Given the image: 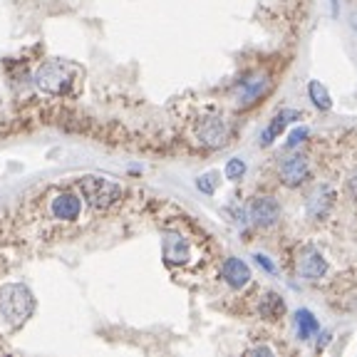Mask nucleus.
Wrapping results in <instances>:
<instances>
[{"label":"nucleus","mask_w":357,"mask_h":357,"mask_svg":"<svg viewBox=\"0 0 357 357\" xmlns=\"http://www.w3.org/2000/svg\"><path fill=\"white\" fill-rule=\"evenodd\" d=\"M307 95H310V102L318 109H323V112H328L330 107H333V100H330V92L325 89V84L323 82H318V79H310L307 82Z\"/></svg>","instance_id":"obj_15"},{"label":"nucleus","mask_w":357,"mask_h":357,"mask_svg":"<svg viewBox=\"0 0 357 357\" xmlns=\"http://www.w3.org/2000/svg\"><path fill=\"white\" fill-rule=\"evenodd\" d=\"M350 194H352V196H355V199H357V174H355V176L350 178Z\"/></svg>","instance_id":"obj_21"},{"label":"nucleus","mask_w":357,"mask_h":357,"mask_svg":"<svg viewBox=\"0 0 357 357\" xmlns=\"http://www.w3.org/2000/svg\"><path fill=\"white\" fill-rule=\"evenodd\" d=\"M221 278L234 290H238V288H243V285H248L251 271H248V266H245L241 258H226L221 266Z\"/></svg>","instance_id":"obj_11"},{"label":"nucleus","mask_w":357,"mask_h":357,"mask_svg":"<svg viewBox=\"0 0 357 357\" xmlns=\"http://www.w3.org/2000/svg\"><path fill=\"white\" fill-rule=\"evenodd\" d=\"M248 213H251V221L256 223V226L268 229V226L278 223L280 206L273 196H256V199L251 201V206H248Z\"/></svg>","instance_id":"obj_7"},{"label":"nucleus","mask_w":357,"mask_h":357,"mask_svg":"<svg viewBox=\"0 0 357 357\" xmlns=\"http://www.w3.org/2000/svg\"><path fill=\"white\" fill-rule=\"evenodd\" d=\"M162 251H164V263L169 268L186 266L191 261V243L186 236L176 234V231H164L162 234Z\"/></svg>","instance_id":"obj_5"},{"label":"nucleus","mask_w":357,"mask_h":357,"mask_svg":"<svg viewBox=\"0 0 357 357\" xmlns=\"http://www.w3.org/2000/svg\"><path fill=\"white\" fill-rule=\"evenodd\" d=\"M243 174H245L243 159H231V162L226 164V178H231V181H238Z\"/></svg>","instance_id":"obj_17"},{"label":"nucleus","mask_w":357,"mask_h":357,"mask_svg":"<svg viewBox=\"0 0 357 357\" xmlns=\"http://www.w3.org/2000/svg\"><path fill=\"white\" fill-rule=\"evenodd\" d=\"M298 117H301V112H298V109H280L278 114H275L273 122L268 124V129L263 132V137H261L263 142H261V144H263V146H268L271 142L275 139V137H278L280 132H283L285 127H288L290 119H298Z\"/></svg>","instance_id":"obj_12"},{"label":"nucleus","mask_w":357,"mask_h":357,"mask_svg":"<svg viewBox=\"0 0 357 357\" xmlns=\"http://www.w3.org/2000/svg\"><path fill=\"white\" fill-rule=\"evenodd\" d=\"M75 75H77V67L75 65L62 62V60H50L38 67V73H35V84H38V89H43L45 95L62 97L73 89Z\"/></svg>","instance_id":"obj_2"},{"label":"nucleus","mask_w":357,"mask_h":357,"mask_svg":"<svg viewBox=\"0 0 357 357\" xmlns=\"http://www.w3.org/2000/svg\"><path fill=\"white\" fill-rule=\"evenodd\" d=\"M79 211H82V201L73 191H60V194L52 196L50 213L57 221H75L79 216Z\"/></svg>","instance_id":"obj_9"},{"label":"nucleus","mask_w":357,"mask_h":357,"mask_svg":"<svg viewBox=\"0 0 357 357\" xmlns=\"http://www.w3.org/2000/svg\"><path fill=\"white\" fill-rule=\"evenodd\" d=\"M35 310V298L25 285L10 283L0 290V318L10 330H17L28 323Z\"/></svg>","instance_id":"obj_1"},{"label":"nucleus","mask_w":357,"mask_h":357,"mask_svg":"<svg viewBox=\"0 0 357 357\" xmlns=\"http://www.w3.org/2000/svg\"><path fill=\"white\" fill-rule=\"evenodd\" d=\"M258 312H261V318L266 320H278L285 315V301L278 296V293H266L258 303Z\"/></svg>","instance_id":"obj_13"},{"label":"nucleus","mask_w":357,"mask_h":357,"mask_svg":"<svg viewBox=\"0 0 357 357\" xmlns=\"http://www.w3.org/2000/svg\"><path fill=\"white\" fill-rule=\"evenodd\" d=\"M333 201H335V191L333 186L328 184H318L315 189L307 194L305 201V208H307V216L312 218H325L333 208Z\"/></svg>","instance_id":"obj_10"},{"label":"nucleus","mask_w":357,"mask_h":357,"mask_svg":"<svg viewBox=\"0 0 357 357\" xmlns=\"http://www.w3.org/2000/svg\"><path fill=\"white\" fill-rule=\"evenodd\" d=\"M298 273L305 280H318L328 273V261L320 256L318 248L305 245L301 253H298Z\"/></svg>","instance_id":"obj_8"},{"label":"nucleus","mask_w":357,"mask_h":357,"mask_svg":"<svg viewBox=\"0 0 357 357\" xmlns=\"http://www.w3.org/2000/svg\"><path fill=\"white\" fill-rule=\"evenodd\" d=\"M229 137H231V124L223 117H218V114L204 117L196 124V142H199L201 146L221 149V146L229 144Z\"/></svg>","instance_id":"obj_4"},{"label":"nucleus","mask_w":357,"mask_h":357,"mask_svg":"<svg viewBox=\"0 0 357 357\" xmlns=\"http://www.w3.org/2000/svg\"><path fill=\"white\" fill-rule=\"evenodd\" d=\"M296 333L301 340H312L320 333V325L310 310H296Z\"/></svg>","instance_id":"obj_14"},{"label":"nucleus","mask_w":357,"mask_h":357,"mask_svg":"<svg viewBox=\"0 0 357 357\" xmlns=\"http://www.w3.org/2000/svg\"><path fill=\"white\" fill-rule=\"evenodd\" d=\"M256 261H258V266H263V268H266L268 273H273V275L278 273V271H275V266H273V263L268 261V258L263 256V253H258V256H256Z\"/></svg>","instance_id":"obj_19"},{"label":"nucleus","mask_w":357,"mask_h":357,"mask_svg":"<svg viewBox=\"0 0 357 357\" xmlns=\"http://www.w3.org/2000/svg\"><path fill=\"white\" fill-rule=\"evenodd\" d=\"M251 355H273V350H268V347H256V350H251Z\"/></svg>","instance_id":"obj_20"},{"label":"nucleus","mask_w":357,"mask_h":357,"mask_svg":"<svg viewBox=\"0 0 357 357\" xmlns=\"http://www.w3.org/2000/svg\"><path fill=\"white\" fill-rule=\"evenodd\" d=\"M305 137H307V129H305V127L293 129V132H290V137H288V146L293 149V146L303 144V142H305Z\"/></svg>","instance_id":"obj_18"},{"label":"nucleus","mask_w":357,"mask_h":357,"mask_svg":"<svg viewBox=\"0 0 357 357\" xmlns=\"http://www.w3.org/2000/svg\"><path fill=\"white\" fill-rule=\"evenodd\" d=\"M77 189L82 191L84 201L95 208H109L122 199V186L107 176H82L77 181Z\"/></svg>","instance_id":"obj_3"},{"label":"nucleus","mask_w":357,"mask_h":357,"mask_svg":"<svg viewBox=\"0 0 357 357\" xmlns=\"http://www.w3.org/2000/svg\"><path fill=\"white\" fill-rule=\"evenodd\" d=\"M196 186H199L204 194H213L218 186V174L216 172H208L204 174V176H199V181H196Z\"/></svg>","instance_id":"obj_16"},{"label":"nucleus","mask_w":357,"mask_h":357,"mask_svg":"<svg viewBox=\"0 0 357 357\" xmlns=\"http://www.w3.org/2000/svg\"><path fill=\"white\" fill-rule=\"evenodd\" d=\"M310 176V164L303 154H288L280 159L278 164V178L290 189H298L303 186Z\"/></svg>","instance_id":"obj_6"}]
</instances>
